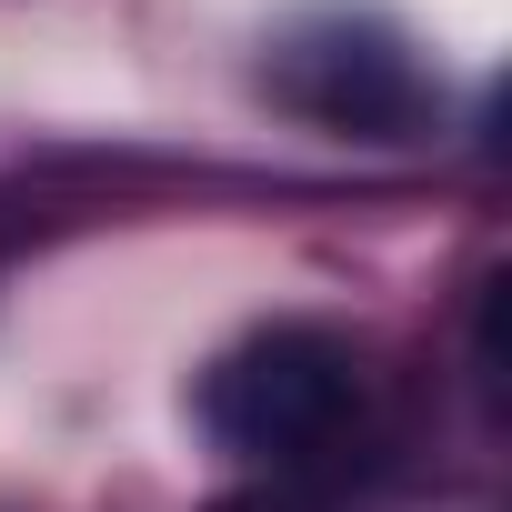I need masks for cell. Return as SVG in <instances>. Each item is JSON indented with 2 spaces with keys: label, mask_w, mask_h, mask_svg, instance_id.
Here are the masks:
<instances>
[{
  "label": "cell",
  "mask_w": 512,
  "mask_h": 512,
  "mask_svg": "<svg viewBox=\"0 0 512 512\" xmlns=\"http://www.w3.org/2000/svg\"><path fill=\"white\" fill-rule=\"evenodd\" d=\"M362 402V362L322 322H272L201 372V432L231 462H312Z\"/></svg>",
  "instance_id": "6da1fadb"
},
{
  "label": "cell",
  "mask_w": 512,
  "mask_h": 512,
  "mask_svg": "<svg viewBox=\"0 0 512 512\" xmlns=\"http://www.w3.org/2000/svg\"><path fill=\"white\" fill-rule=\"evenodd\" d=\"M272 91L292 111H312L322 131H352V141H402L422 121V61L372 11H312V21H292L282 51H272Z\"/></svg>",
  "instance_id": "7a4b0ae2"
}]
</instances>
